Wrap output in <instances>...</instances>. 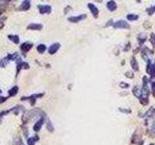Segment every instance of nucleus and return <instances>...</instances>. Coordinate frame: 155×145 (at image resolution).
Segmentation results:
<instances>
[{"instance_id": "nucleus-1", "label": "nucleus", "mask_w": 155, "mask_h": 145, "mask_svg": "<svg viewBox=\"0 0 155 145\" xmlns=\"http://www.w3.org/2000/svg\"><path fill=\"white\" fill-rule=\"evenodd\" d=\"M38 8L41 14H49L51 12V7L49 5H40Z\"/></svg>"}, {"instance_id": "nucleus-2", "label": "nucleus", "mask_w": 155, "mask_h": 145, "mask_svg": "<svg viewBox=\"0 0 155 145\" xmlns=\"http://www.w3.org/2000/svg\"><path fill=\"white\" fill-rule=\"evenodd\" d=\"M113 27L115 28H129V24L124 21V20H119V21H116L115 24H113Z\"/></svg>"}, {"instance_id": "nucleus-3", "label": "nucleus", "mask_w": 155, "mask_h": 145, "mask_svg": "<svg viewBox=\"0 0 155 145\" xmlns=\"http://www.w3.org/2000/svg\"><path fill=\"white\" fill-rule=\"evenodd\" d=\"M60 47V45L58 44V43H55V44H53V45H51L50 47H49V52L50 53V54H54L56 51L58 50V48Z\"/></svg>"}, {"instance_id": "nucleus-4", "label": "nucleus", "mask_w": 155, "mask_h": 145, "mask_svg": "<svg viewBox=\"0 0 155 145\" xmlns=\"http://www.w3.org/2000/svg\"><path fill=\"white\" fill-rule=\"evenodd\" d=\"M31 4H30V0H23V2L20 5V10L22 11H27V10L30 8Z\"/></svg>"}, {"instance_id": "nucleus-5", "label": "nucleus", "mask_w": 155, "mask_h": 145, "mask_svg": "<svg viewBox=\"0 0 155 145\" xmlns=\"http://www.w3.org/2000/svg\"><path fill=\"white\" fill-rule=\"evenodd\" d=\"M31 48H32V44H30V43H24L20 46V49H22L23 52H28Z\"/></svg>"}, {"instance_id": "nucleus-6", "label": "nucleus", "mask_w": 155, "mask_h": 145, "mask_svg": "<svg viewBox=\"0 0 155 145\" xmlns=\"http://www.w3.org/2000/svg\"><path fill=\"white\" fill-rule=\"evenodd\" d=\"M43 28L42 24H38V23H31L27 26L28 30H41Z\"/></svg>"}, {"instance_id": "nucleus-7", "label": "nucleus", "mask_w": 155, "mask_h": 145, "mask_svg": "<svg viewBox=\"0 0 155 145\" xmlns=\"http://www.w3.org/2000/svg\"><path fill=\"white\" fill-rule=\"evenodd\" d=\"M84 18H85V15L72 17H69V21H71V22H78V21H80V20L84 19Z\"/></svg>"}, {"instance_id": "nucleus-8", "label": "nucleus", "mask_w": 155, "mask_h": 145, "mask_svg": "<svg viewBox=\"0 0 155 145\" xmlns=\"http://www.w3.org/2000/svg\"><path fill=\"white\" fill-rule=\"evenodd\" d=\"M88 8L90 9V11H91V13L93 14V16H94V17H97V16H98L99 11H98V9H97L94 5L91 4V3H89V4H88Z\"/></svg>"}, {"instance_id": "nucleus-9", "label": "nucleus", "mask_w": 155, "mask_h": 145, "mask_svg": "<svg viewBox=\"0 0 155 145\" xmlns=\"http://www.w3.org/2000/svg\"><path fill=\"white\" fill-rule=\"evenodd\" d=\"M133 94L135 95L136 97L140 98V97L142 96V89H141L139 86H135V87L133 88Z\"/></svg>"}, {"instance_id": "nucleus-10", "label": "nucleus", "mask_w": 155, "mask_h": 145, "mask_svg": "<svg viewBox=\"0 0 155 145\" xmlns=\"http://www.w3.org/2000/svg\"><path fill=\"white\" fill-rule=\"evenodd\" d=\"M43 123H44V120H43V119H40L39 121H37V122H36V124L34 125V127H33L34 131H35V132H38V131H39L41 128H42Z\"/></svg>"}, {"instance_id": "nucleus-11", "label": "nucleus", "mask_w": 155, "mask_h": 145, "mask_svg": "<svg viewBox=\"0 0 155 145\" xmlns=\"http://www.w3.org/2000/svg\"><path fill=\"white\" fill-rule=\"evenodd\" d=\"M107 7H108V9L110 10V11H115V10L116 9V4H115V1H112V0H111V1H109V2H108Z\"/></svg>"}, {"instance_id": "nucleus-12", "label": "nucleus", "mask_w": 155, "mask_h": 145, "mask_svg": "<svg viewBox=\"0 0 155 145\" xmlns=\"http://www.w3.org/2000/svg\"><path fill=\"white\" fill-rule=\"evenodd\" d=\"M147 72H148V74H149L151 77H154V76H155V66L149 64V65L147 66Z\"/></svg>"}, {"instance_id": "nucleus-13", "label": "nucleus", "mask_w": 155, "mask_h": 145, "mask_svg": "<svg viewBox=\"0 0 155 145\" xmlns=\"http://www.w3.org/2000/svg\"><path fill=\"white\" fill-rule=\"evenodd\" d=\"M131 65H132L133 69L135 70V71H139V65H138V62H137V60H136L135 58H134V57L131 59Z\"/></svg>"}, {"instance_id": "nucleus-14", "label": "nucleus", "mask_w": 155, "mask_h": 145, "mask_svg": "<svg viewBox=\"0 0 155 145\" xmlns=\"http://www.w3.org/2000/svg\"><path fill=\"white\" fill-rule=\"evenodd\" d=\"M8 38L12 41V42H14L15 44H18L19 43V38H18V36H14V35H9L8 36Z\"/></svg>"}, {"instance_id": "nucleus-15", "label": "nucleus", "mask_w": 155, "mask_h": 145, "mask_svg": "<svg viewBox=\"0 0 155 145\" xmlns=\"http://www.w3.org/2000/svg\"><path fill=\"white\" fill-rule=\"evenodd\" d=\"M46 46L45 45H43V44H41V45H39L38 47H37V50H38V52H40V53H43V52H45V50H46Z\"/></svg>"}, {"instance_id": "nucleus-16", "label": "nucleus", "mask_w": 155, "mask_h": 145, "mask_svg": "<svg viewBox=\"0 0 155 145\" xmlns=\"http://www.w3.org/2000/svg\"><path fill=\"white\" fill-rule=\"evenodd\" d=\"M18 87L17 86H15V87H13L11 90H10L9 91V96L10 97H12V96H14V95H16L17 94V93H18Z\"/></svg>"}, {"instance_id": "nucleus-17", "label": "nucleus", "mask_w": 155, "mask_h": 145, "mask_svg": "<svg viewBox=\"0 0 155 145\" xmlns=\"http://www.w3.org/2000/svg\"><path fill=\"white\" fill-rule=\"evenodd\" d=\"M127 18H128V20H136V19H138V16L137 15H128Z\"/></svg>"}, {"instance_id": "nucleus-18", "label": "nucleus", "mask_w": 155, "mask_h": 145, "mask_svg": "<svg viewBox=\"0 0 155 145\" xmlns=\"http://www.w3.org/2000/svg\"><path fill=\"white\" fill-rule=\"evenodd\" d=\"M47 127L49 130V132H53V125H51V122L49 120H48V122H47Z\"/></svg>"}, {"instance_id": "nucleus-19", "label": "nucleus", "mask_w": 155, "mask_h": 145, "mask_svg": "<svg viewBox=\"0 0 155 145\" xmlns=\"http://www.w3.org/2000/svg\"><path fill=\"white\" fill-rule=\"evenodd\" d=\"M141 103L142 105H143V106H146V103L148 102V100H147V98H141Z\"/></svg>"}, {"instance_id": "nucleus-20", "label": "nucleus", "mask_w": 155, "mask_h": 145, "mask_svg": "<svg viewBox=\"0 0 155 145\" xmlns=\"http://www.w3.org/2000/svg\"><path fill=\"white\" fill-rule=\"evenodd\" d=\"M7 58L6 59H2V60H0V67H5L6 64H7Z\"/></svg>"}, {"instance_id": "nucleus-21", "label": "nucleus", "mask_w": 155, "mask_h": 145, "mask_svg": "<svg viewBox=\"0 0 155 145\" xmlns=\"http://www.w3.org/2000/svg\"><path fill=\"white\" fill-rule=\"evenodd\" d=\"M150 42H151L153 45H155V35H154V34H151V37H150Z\"/></svg>"}, {"instance_id": "nucleus-22", "label": "nucleus", "mask_w": 155, "mask_h": 145, "mask_svg": "<svg viewBox=\"0 0 155 145\" xmlns=\"http://www.w3.org/2000/svg\"><path fill=\"white\" fill-rule=\"evenodd\" d=\"M119 86H120L121 88H127V87H128L129 85H128V84H126L125 82H121V83L119 84Z\"/></svg>"}, {"instance_id": "nucleus-23", "label": "nucleus", "mask_w": 155, "mask_h": 145, "mask_svg": "<svg viewBox=\"0 0 155 145\" xmlns=\"http://www.w3.org/2000/svg\"><path fill=\"white\" fill-rule=\"evenodd\" d=\"M125 75H126V77H130V78H131V77H133V72H127Z\"/></svg>"}, {"instance_id": "nucleus-24", "label": "nucleus", "mask_w": 155, "mask_h": 145, "mask_svg": "<svg viewBox=\"0 0 155 145\" xmlns=\"http://www.w3.org/2000/svg\"><path fill=\"white\" fill-rule=\"evenodd\" d=\"M151 88H152V91L155 92V81L152 82V84H151Z\"/></svg>"}, {"instance_id": "nucleus-25", "label": "nucleus", "mask_w": 155, "mask_h": 145, "mask_svg": "<svg viewBox=\"0 0 155 145\" xmlns=\"http://www.w3.org/2000/svg\"><path fill=\"white\" fill-rule=\"evenodd\" d=\"M2 27H3V22L0 21V28H2Z\"/></svg>"}, {"instance_id": "nucleus-26", "label": "nucleus", "mask_w": 155, "mask_h": 145, "mask_svg": "<svg viewBox=\"0 0 155 145\" xmlns=\"http://www.w3.org/2000/svg\"><path fill=\"white\" fill-rule=\"evenodd\" d=\"M4 1H9V0H4Z\"/></svg>"}, {"instance_id": "nucleus-27", "label": "nucleus", "mask_w": 155, "mask_h": 145, "mask_svg": "<svg viewBox=\"0 0 155 145\" xmlns=\"http://www.w3.org/2000/svg\"><path fill=\"white\" fill-rule=\"evenodd\" d=\"M0 15H1V11H0Z\"/></svg>"}, {"instance_id": "nucleus-28", "label": "nucleus", "mask_w": 155, "mask_h": 145, "mask_svg": "<svg viewBox=\"0 0 155 145\" xmlns=\"http://www.w3.org/2000/svg\"><path fill=\"white\" fill-rule=\"evenodd\" d=\"M150 145H154V144H150Z\"/></svg>"}, {"instance_id": "nucleus-29", "label": "nucleus", "mask_w": 155, "mask_h": 145, "mask_svg": "<svg viewBox=\"0 0 155 145\" xmlns=\"http://www.w3.org/2000/svg\"><path fill=\"white\" fill-rule=\"evenodd\" d=\"M0 93H1V90H0Z\"/></svg>"}]
</instances>
